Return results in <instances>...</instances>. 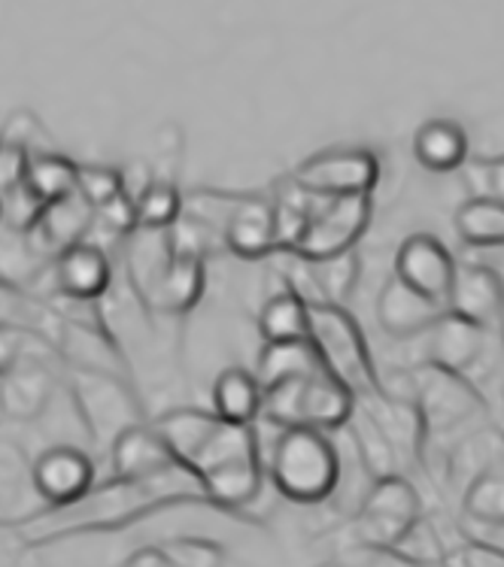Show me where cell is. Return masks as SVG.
Returning a JSON list of instances; mask_svg holds the SVG:
<instances>
[{
  "label": "cell",
  "mask_w": 504,
  "mask_h": 567,
  "mask_svg": "<svg viewBox=\"0 0 504 567\" xmlns=\"http://www.w3.org/2000/svg\"><path fill=\"white\" fill-rule=\"evenodd\" d=\"M153 425L174 452L176 464L198 483L200 495L223 507H247L258 498L265 467L249 422H232L216 410L183 406L158 416Z\"/></svg>",
  "instance_id": "6da1fadb"
},
{
  "label": "cell",
  "mask_w": 504,
  "mask_h": 567,
  "mask_svg": "<svg viewBox=\"0 0 504 567\" xmlns=\"http://www.w3.org/2000/svg\"><path fill=\"white\" fill-rule=\"evenodd\" d=\"M322 368L317 349L310 340H298V343H265L261 355H258V382L270 389L282 380H292L298 373H310Z\"/></svg>",
  "instance_id": "83f0119b"
},
{
  "label": "cell",
  "mask_w": 504,
  "mask_h": 567,
  "mask_svg": "<svg viewBox=\"0 0 504 567\" xmlns=\"http://www.w3.org/2000/svg\"><path fill=\"white\" fill-rule=\"evenodd\" d=\"M502 404H504V385H502Z\"/></svg>",
  "instance_id": "b9f144b4"
},
{
  "label": "cell",
  "mask_w": 504,
  "mask_h": 567,
  "mask_svg": "<svg viewBox=\"0 0 504 567\" xmlns=\"http://www.w3.org/2000/svg\"><path fill=\"white\" fill-rule=\"evenodd\" d=\"M422 519L420 492L408 476H377L356 513V537L364 549H392L399 546Z\"/></svg>",
  "instance_id": "9c48e42d"
},
{
  "label": "cell",
  "mask_w": 504,
  "mask_h": 567,
  "mask_svg": "<svg viewBox=\"0 0 504 567\" xmlns=\"http://www.w3.org/2000/svg\"><path fill=\"white\" fill-rule=\"evenodd\" d=\"M37 334H28V331H16V328H3L0 324V373H7L12 364H19L22 355L31 349Z\"/></svg>",
  "instance_id": "8d00e7d4"
},
{
  "label": "cell",
  "mask_w": 504,
  "mask_h": 567,
  "mask_svg": "<svg viewBox=\"0 0 504 567\" xmlns=\"http://www.w3.org/2000/svg\"><path fill=\"white\" fill-rule=\"evenodd\" d=\"M292 179L313 195H371L380 162L368 150H326L298 164Z\"/></svg>",
  "instance_id": "7c38bea8"
},
{
  "label": "cell",
  "mask_w": 504,
  "mask_h": 567,
  "mask_svg": "<svg viewBox=\"0 0 504 567\" xmlns=\"http://www.w3.org/2000/svg\"><path fill=\"white\" fill-rule=\"evenodd\" d=\"M128 567H174L171 565V556L165 553V546H141L137 553H131L125 558Z\"/></svg>",
  "instance_id": "f35d334b"
},
{
  "label": "cell",
  "mask_w": 504,
  "mask_h": 567,
  "mask_svg": "<svg viewBox=\"0 0 504 567\" xmlns=\"http://www.w3.org/2000/svg\"><path fill=\"white\" fill-rule=\"evenodd\" d=\"M270 480L282 498L319 504L335 495L340 483L338 450L310 425H286L270 450Z\"/></svg>",
  "instance_id": "277c9868"
},
{
  "label": "cell",
  "mask_w": 504,
  "mask_h": 567,
  "mask_svg": "<svg viewBox=\"0 0 504 567\" xmlns=\"http://www.w3.org/2000/svg\"><path fill=\"white\" fill-rule=\"evenodd\" d=\"M49 509L34 483V458L19 443L0 437V522L31 525Z\"/></svg>",
  "instance_id": "2e32d148"
},
{
  "label": "cell",
  "mask_w": 504,
  "mask_h": 567,
  "mask_svg": "<svg viewBox=\"0 0 504 567\" xmlns=\"http://www.w3.org/2000/svg\"><path fill=\"white\" fill-rule=\"evenodd\" d=\"M483 174H486V186H490V195L502 197L504 200V158H495L483 167Z\"/></svg>",
  "instance_id": "ab89813d"
},
{
  "label": "cell",
  "mask_w": 504,
  "mask_h": 567,
  "mask_svg": "<svg viewBox=\"0 0 504 567\" xmlns=\"http://www.w3.org/2000/svg\"><path fill=\"white\" fill-rule=\"evenodd\" d=\"M179 471L186 467H174L167 474L146 476V480H134V476H116L104 486H94L89 495L73 501L68 507L47 509L40 519L31 525H49V532H40L31 544L40 540H52V537H68L76 532H92V528H119L134 516H141L146 509L165 504L167 495H176L171 486Z\"/></svg>",
  "instance_id": "3957f363"
},
{
  "label": "cell",
  "mask_w": 504,
  "mask_h": 567,
  "mask_svg": "<svg viewBox=\"0 0 504 567\" xmlns=\"http://www.w3.org/2000/svg\"><path fill=\"white\" fill-rule=\"evenodd\" d=\"M0 221H3V207H0Z\"/></svg>",
  "instance_id": "60d3db41"
},
{
  "label": "cell",
  "mask_w": 504,
  "mask_h": 567,
  "mask_svg": "<svg viewBox=\"0 0 504 567\" xmlns=\"http://www.w3.org/2000/svg\"><path fill=\"white\" fill-rule=\"evenodd\" d=\"M295 258H298V267H301V274H305V282H310V289L317 291V301H350L352 289H356V282H359V255H356V249L331 255V258H317V261H307L301 255H295Z\"/></svg>",
  "instance_id": "d4e9b609"
},
{
  "label": "cell",
  "mask_w": 504,
  "mask_h": 567,
  "mask_svg": "<svg viewBox=\"0 0 504 567\" xmlns=\"http://www.w3.org/2000/svg\"><path fill=\"white\" fill-rule=\"evenodd\" d=\"M265 404V385L256 373L244 368H228L213 382V410L232 422H256Z\"/></svg>",
  "instance_id": "cb8c5ba5"
},
{
  "label": "cell",
  "mask_w": 504,
  "mask_h": 567,
  "mask_svg": "<svg viewBox=\"0 0 504 567\" xmlns=\"http://www.w3.org/2000/svg\"><path fill=\"white\" fill-rule=\"evenodd\" d=\"M0 324L43 337L61 349V340L68 331V316L61 313L59 303L49 301L47 295L28 289L16 279L0 277Z\"/></svg>",
  "instance_id": "ffe728a7"
},
{
  "label": "cell",
  "mask_w": 504,
  "mask_h": 567,
  "mask_svg": "<svg viewBox=\"0 0 504 567\" xmlns=\"http://www.w3.org/2000/svg\"><path fill=\"white\" fill-rule=\"evenodd\" d=\"M444 313L446 303L432 301L429 295H422L413 286H408L395 274L383 282V289L377 295V324L389 337H399V340L420 337L422 331H429Z\"/></svg>",
  "instance_id": "e0dca14e"
},
{
  "label": "cell",
  "mask_w": 504,
  "mask_h": 567,
  "mask_svg": "<svg viewBox=\"0 0 504 567\" xmlns=\"http://www.w3.org/2000/svg\"><path fill=\"white\" fill-rule=\"evenodd\" d=\"M441 565L446 567H504V549L493 544H481V540H471V544L456 546L453 553H444Z\"/></svg>",
  "instance_id": "e575fe53"
},
{
  "label": "cell",
  "mask_w": 504,
  "mask_h": 567,
  "mask_svg": "<svg viewBox=\"0 0 504 567\" xmlns=\"http://www.w3.org/2000/svg\"><path fill=\"white\" fill-rule=\"evenodd\" d=\"M55 295L73 301H101L113 286V261L104 246L80 240L55 258Z\"/></svg>",
  "instance_id": "9a60e30c"
},
{
  "label": "cell",
  "mask_w": 504,
  "mask_h": 567,
  "mask_svg": "<svg viewBox=\"0 0 504 567\" xmlns=\"http://www.w3.org/2000/svg\"><path fill=\"white\" fill-rule=\"evenodd\" d=\"M76 171L80 164L71 162L68 155L55 150L31 152V164H28V188L34 192L43 204L59 200V197L76 192Z\"/></svg>",
  "instance_id": "f1b7e54d"
},
{
  "label": "cell",
  "mask_w": 504,
  "mask_h": 567,
  "mask_svg": "<svg viewBox=\"0 0 504 567\" xmlns=\"http://www.w3.org/2000/svg\"><path fill=\"white\" fill-rule=\"evenodd\" d=\"M446 310L481 324L486 331H498L504 322V279L493 267L459 265Z\"/></svg>",
  "instance_id": "ac0fdd59"
},
{
  "label": "cell",
  "mask_w": 504,
  "mask_h": 567,
  "mask_svg": "<svg viewBox=\"0 0 504 567\" xmlns=\"http://www.w3.org/2000/svg\"><path fill=\"white\" fill-rule=\"evenodd\" d=\"M128 282L150 313H188L204 295V255L179 249L171 228L137 225L125 237Z\"/></svg>",
  "instance_id": "7a4b0ae2"
},
{
  "label": "cell",
  "mask_w": 504,
  "mask_h": 567,
  "mask_svg": "<svg viewBox=\"0 0 504 567\" xmlns=\"http://www.w3.org/2000/svg\"><path fill=\"white\" fill-rule=\"evenodd\" d=\"M76 192L92 200L94 207H104L106 200L122 195V171L110 167V164H80L76 171Z\"/></svg>",
  "instance_id": "d6a6232c"
},
{
  "label": "cell",
  "mask_w": 504,
  "mask_h": 567,
  "mask_svg": "<svg viewBox=\"0 0 504 567\" xmlns=\"http://www.w3.org/2000/svg\"><path fill=\"white\" fill-rule=\"evenodd\" d=\"M31 537L24 534L22 525H7L0 522V565H12L19 561L24 549H31Z\"/></svg>",
  "instance_id": "74e56055"
},
{
  "label": "cell",
  "mask_w": 504,
  "mask_h": 567,
  "mask_svg": "<svg viewBox=\"0 0 504 567\" xmlns=\"http://www.w3.org/2000/svg\"><path fill=\"white\" fill-rule=\"evenodd\" d=\"M94 219H97V207L92 200H85L80 192H71V195L59 197V200H49L37 225L31 228V237L43 252L59 258L68 246L80 244V240L89 237Z\"/></svg>",
  "instance_id": "44dd1931"
},
{
  "label": "cell",
  "mask_w": 504,
  "mask_h": 567,
  "mask_svg": "<svg viewBox=\"0 0 504 567\" xmlns=\"http://www.w3.org/2000/svg\"><path fill=\"white\" fill-rule=\"evenodd\" d=\"M183 216V192L167 183L153 179L150 188L137 197V225L146 228H171Z\"/></svg>",
  "instance_id": "4dcf8cb0"
},
{
  "label": "cell",
  "mask_w": 504,
  "mask_h": 567,
  "mask_svg": "<svg viewBox=\"0 0 504 567\" xmlns=\"http://www.w3.org/2000/svg\"><path fill=\"white\" fill-rule=\"evenodd\" d=\"M64 377H68L73 406L97 446L110 450L122 431L141 422V410L125 382V373L68 364Z\"/></svg>",
  "instance_id": "52a82bcc"
},
{
  "label": "cell",
  "mask_w": 504,
  "mask_h": 567,
  "mask_svg": "<svg viewBox=\"0 0 504 567\" xmlns=\"http://www.w3.org/2000/svg\"><path fill=\"white\" fill-rule=\"evenodd\" d=\"M310 343L317 349L322 368L338 377L356 398L371 401L380 394L368 340L356 319L343 310V303H310Z\"/></svg>",
  "instance_id": "8992f818"
},
{
  "label": "cell",
  "mask_w": 504,
  "mask_h": 567,
  "mask_svg": "<svg viewBox=\"0 0 504 567\" xmlns=\"http://www.w3.org/2000/svg\"><path fill=\"white\" fill-rule=\"evenodd\" d=\"M68 368L55 343L34 337L31 349L24 352L19 364L0 373V410L3 419L12 422H34L47 413L52 394L59 389V377Z\"/></svg>",
  "instance_id": "30bf717a"
},
{
  "label": "cell",
  "mask_w": 504,
  "mask_h": 567,
  "mask_svg": "<svg viewBox=\"0 0 504 567\" xmlns=\"http://www.w3.org/2000/svg\"><path fill=\"white\" fill-rule=\"evenodd\" d=\"M456 231L469 246H504V200L477 195L456 209Z\"/></svg>",
  "instance_id": "4316f807"
},
{
  "label": "cell",
  "mask_w": 504,
  "mask_h": 567,
  "mask_svg": "<svg viewBox=\"0 0 504 567\" xmlns=\"http://www.w3.org/2000/svg\"><path fill=\"white\" fill-rule=\"evenodd\" d=\"M356 410V394L331 377L326 368L298 373L265 389L261 416L274 425H310V429H343Z\"/></svg>",
  "instance_id": "5b68a950"
},
{
  "label": "cell",
  "mask_w": 504,
  "mask_h": 567,
  "mask_svg": "<svg viewBox=\"0 0 504 567\" xmlns=\"http://www.w3.org/2000/svg\"><path fill=\"white\" fill-rule=\"evenodd\" d=\"M165 553L171 556L174 567H223L228 565L225 549L216 540H204V537H174L167 540Z\"/></svg>",
  "instance_id": "1f68e13d"
},
{
  "label": "cell",
  "mask_w": 504,
  "mask_h": 567,
  "mask_svg": "<svg viewBox=\"0 0 504 567\" xmlns=\"http://www.w3.org/2000/svg\"><path fill=\"white\" fill-rule=\"evenodd\" d=\"M265 343H298L310 340V303L295 289L274 295L258 316Z\"/></svg>",
  "instance_id": "484cf974"
},
{
  "label": "cell",
  "mask_w": 504,
  "mask_h": 567,
  "mask_svg": "<svg viewBox=\"0 0 504 567\" xmlns=\"http://www.w3.org/2000/svg\"><path fill=\"white\" fill-rule=\"evenodd\" d=\"M28 164H31V152L19 143L0 140V195L22 186L28 179Z\"/></svg>",
  "instance_id": "d590c367"
},
{
  "label": "cell",
  "mask_w": 504,
  "mask_h": 567,
  "mask_svg": "<svg viewBox=\"0 0 504 567\" xmlns=\"http://www.w3.org/2000/svg\"><path fill=\"white\" fill-rule=\"evenodd\" d=\"M486 328L481 324L462 319L453 310H446L438 322L422 331L416 340L422 347V361L429 364H441V368H450V371L465 373L469 368H474L481 361L483 349H486Z\"/></svg>",
  "instance_id": "d6986e66"
},
{
  "label": "cell",
  "mask_w": 504,
  "mask_h": 567,
  "mask_svg": "<svg viewBox=\"0 0 504 567\" xmlns=\"http://www.w3.org/2000/svg\"><path fill=\"white\" fill-rule=\"evenodd\" d=\"M92 455L80 446H49L34 455V483L49 509L68 507L94 488Z\"/></svg>",
  "instance_id": "4fadbf2b"
},
{
  "label": "cell",
  "mask_w": 504,
  "mask_h": 567,
  "mask_svg": "<svg viewBox=\"0 0 504 567\" xmlns=\"http://www.w3.org/2000/svg\"><path fill=\"white\" fill-rule=\"evenodd\" d=\"M110 464L116 476H134V480H146V476L167 474L179 467L174 452L167 450L165 437L155 431V425H131L116 437L110 446Z\"/></svg>",
  "instance_id": "7402d4cb"
},
{
  "label": "cell",
  "mask_w": 504,
  "mask_h": 567,
  "mask_svg": "<svg viewBox=\"0 0 504 567\" xmlns=\"http://www.w3.org/2000/svg\"><path fill=\"white\" fill-rule=\"evenodd\" d=\"M456 267V258L432 234H413L399 246V255H395V277L441 303L450 298Z\"/></svg>",
  "instance_id": "5bb4252c"
},
{
  "label": "cell",
  "mask_w": 504,
  "mask_h": 567,
  "mask_svg": "<svg viewBox=\"0 0 504 567\" xmlns=\"http://www.w3.org/2000/svg\"><path fill=\"white\" fill-rule=\"evenodd\" d=\"M413 155L432 174H453L469 158V134L453 118H429L413 137Z\"/></svg>",
  "instance_id": "603a6c76"
},
{
  "label": "cell",
  "mask_w": 504,
  "mask_h": 567,
  "mask_svg": "<svg viewBox=\"0 0 504 567\" xmlns=\"http://www.w3.org/2000/svg\"><path fill=\"white\" fill-rule=\"evenodd\" d=\"M0 140H10V143H19L28 152H43L52 150L47 143V131L40 125V118L34 113H28V110H16L3 127H0Z\"/></svg>",
  "instance_id": "836d02e7"
},
{
  "label": "cell",
  "mask_w": 504,
  "mask_h": 567,
  "mask_svg": "<svg viewBox=\"0 0 504 567\" xmlns=\"http://www.w3.org/2000/svg\"><path fill=\"white\" fill-rule=\"evenodd\" d=\"M411 394L422 434H446L483 406L481 394L465 380V373L429 361H422L411 373Z\"/></svg>",
  "instance_id": "8fae6325"
},
{
  "label": "cell",
  "mask_w": 504,
  "mask_h": 567,
  "mask_svg": "<svg viewBox=\"0 0 504 567\" xmlns=\"http://www.w3.org/2000/svg\"><path fill=\"white\" fill-rule=\"evenodd\" d=\"M371 221V195H313L307 216L286 246V252L307 261L350 252Z\"/></svg>",
  "instance_id": "ba28073f"
},
{
  "label": "cell",
  "mask_w": 504,
  "mask_h": 567,
  "mask_svg": "<svg viewBox=\"0 0 504 567\" xmlns=\"http://www.w3.org/2000/svg\"><path fill=\"white\" fill-rule=\"evenodd\" d=\"M465 509L471 519L486 525H504V467L493 464L471 476L465 488Z\"/></svg>",
  "instance_id": "f546056e"
}]
</instances>
